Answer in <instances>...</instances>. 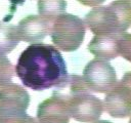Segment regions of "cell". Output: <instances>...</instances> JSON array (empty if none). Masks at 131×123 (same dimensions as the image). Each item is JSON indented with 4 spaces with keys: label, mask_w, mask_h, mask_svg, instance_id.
I'll return each mask as SVG.
<instances>
[{
    "label": "cell",
    "mask_w": 131,
    "mask_h": 123,
    "mask_svg": "<svg viewBox=\"0 0 131 123\" xmlns=\"http://www.w3.org/2000/svg\"><path fill=\"white\" fill-rule=\"evenodd\" d=\"M0 25H1V24H0Z\"/></svg>",
    "instance_id": "20"
},
{
    "label": "cell",
    "mask_w": 131,
    "mask_h": 123,
    "mask_svg": "<svg viewBox=\"0 0 131 123\" xmlns=\"http://www.w3.org/2000/svg\"><path fill=\"white\" fill-rule=\"evenodd\" d=\"M130 34L123 32L119 34L95 35L88 43V51L96 58L110 60L118 56H123L130 60Z\"/></svg>",
    "instance_id": "4"
},
{
    "label": "cell",
    "mask_w": 131,
    "mask_h": 123,
    "mask_svg": "<svg viewBox=\"0 0 131 123\" xmlns=\"http://www.w3.org/2000/svg\"><path fill=\"white\" fill-rule=\"evenodd\" d=\"M70 117L79 122L93 123L103 112L102 100L91 94L90 91L76 95L67 102Z\"/></svg>",
    "instance_id": "7"
},
{
    "label": "cell",
    "mask_w": 131,
    "mask_h": 123,
    "mask_svg": "<svg viewBox=\"0 0 131 123\" xmlns=\"http://www.w3.org/2000/svg\"><path fill=\"white\" fill-rule=\"evenodd\" d=\"M13 77V67L11 61L6 57L0 55V88L11 82Z\"/></svg>",
    "instance_id": "14"
},
{
    "label": "cell",
    "mask_w": 131,
    "mask_h": 123,
    "mask_svg": "<svg viewBox=\"0 0 131 123\" xmlns=\"http://www.w3.org/2000/svg\"><path fill=\"white\" fill-rule=\"evenodd\" d=\"M14 71L23 84L35 91L56 86L68 75L67 64L59 50L45 43L28 46L20 53Z\"/></svg>",
    "instance_id": "1"
},
{
    "label": "cell",
    "mask_w": 131,
    "mask_h": 123,
    "mask_svg": "<svg viewBox=\"0 0 131 123\" xmlns=\"http://www.w3.org/2000/svg\"><path fill=\"white\" fill-rule=\"evenodd\" d=\"M30 94L20 85L8 83L0 88V118L27 113Z\"/></svg>",
    "instance_id": "8"
},
{
    "label": "cell",
    "mask_w": 131,
    "mask_h": 123,
    "mask_svg": "<svg viewBox=\"0 0 131 123\" xmlns=\"http://www.w3.org/2000/svg\"><path fill=\"white\" fill-rule=\"evenodd\" d=\"M70 114L64 101L51 96L38 106L37 123H69Z\"/></svg>",
    "instance_id": "10"
},
{
    "label": "cell",
    "mask_w": 131,
    "mask_h": 123,
    "mask_svg": "<svg viewBox=\"0 0 131 123\" xmlns=\"http://www.w3.org/2000/svg\"><path fill=\"white\" fill-rule=\"evenodd\" d=\"M52 22L40 15H28L19 20L16 30L19 40L39 43L51 32Z\"/></svg>",
    "instance_id": "9"
},
{
    "label": "cell",
    "mask_w": 131,
    "mask_h": 123,
    "mask_svg": "<svg viewBox=\"0 0 131 123\" xmlns=\"http://www.w3.org/2000/svg\"><path fill=\"white\" fill-rule=\"evenodd\" d=\"M88 91L89 89L85 85L83 78L77 74H71V75H67L66 78L60 83L54 86L52 96L67 104L70 99H72L76 95Z\"/></svg>",
    "instance_id": "11"
},
{
    "label": "cell",
    "mask_w": 131,
    "mask_h": 123,
    "mask_svg": "<svg viewBox=\"0 0 131 123\" xmlns=\"http://www.w3.org/2000/svg\"><path fill=\"white\" fill-rule=\"evenodd\" d=\"M11 1V3H12V7H15V6H17L18 4H23V2L24 1H26V0H10Z\"/></svg>",
    "instance_id": "17"
},
{
    "label": "cell",
    "mask_w": 131,
    "mask_h": 123,
    "mask_svg": "<svg viewBox=\"0 0 131 123\" xmlns=\"http://www.w3.org/2000/svg\"><path fill=\"white\" fill-rule=\"evenodd\" d=\"M16 27L13 25H0V55L10 53L19 43Z\"/></svg>",
    "instance_id": "12"
},
{
    "label": "cell",
    "mask_w": 131,
    "mask_h": 123,
    "mask_svg": "<svg viewBox=\"0 0 131 123\" xmlns=\"http://www.w3.org/2000/svg\"><path fill=\"white\" fill-rule=\"evenodd\" d=\"M94 35L119 34L127 31L131 24V5L126 0H115L106 6L92 8L83 19Z\"/></svg>",
    "instance_id": "2"
},
{
    "label": "cell",
    "mask_w": 131,
    "mask_h": 123,
    "mask_svg": "<svg viewBox=\"0 0 131 123\" xmlns=\"http://www.w3.org/2000/svg\"><path fill=\"white\" fill-rule=\"evenodd\" d=\"M85 31L86 27L81 17L64 12L53 19L50 36L57 49L71 52L81 46Z\"/></svg>",
    "instance_id": "3"
},
{
    "label": "cell",
    "mask_w": 131,
    "mask_h": 123,
    "mask_svg": "<svg viewBox=\"0 0 131 123\" xmlns=\"http://www.w3.org/2000/svg\"><path fill=\"white\" fill-rule=\"evenodd\" d=\"M83 80L89 91L106 93L117 83L114 67L103 59H92L84 68Z\"/></svg>",
    "instance_id": "5"
},
{
    "label": "cell",
    "mask_w": 131,
    "mask_h": 123,
    "mask_svg": "<svg viewBox=\"0 0 131 123\" xmlns=\"http://www.w3.org/2000/svg\"><path fill=\"white\" fill-rule=\"evenodd\" d=\"M0 123H37L36 119L27 113L0 118Z\"/></svg>",
    "instance_id": "15"
},
{
    "label": "cell",
    "mask_w": 131,
    "mask_h": 123,
    "mask_svg": "<svg viewBox=\"0 0 131 123\" xmlns=\"http://www.w3.org/2000/svg\"><path fill=\"white\" fill-rule=\"evenodd\" d=\"M105 0H78L79 3L85 5V6H89V7H96L99 6L100 4H102Z\"/></svg>",
    "instance_id": "16"
},
{
    "label": "cell",
    "mask_w": 131,
    "mask_h": 123,
    "mask_svg": "<svg viewBox=\"0 0 131 123\" xmlns=\"http://www.w3.org/2000/svg\"><path fill=\"white\" fill-rule=\"evenodd\" d=\"M66 0H38V12L40 16L53 20L56 16L66 12Z\"/></svg>",
    "instance_id": "13"
},
{
    "label": "cell",
    "mask_w": 131,
    "mask_h": 123,
    "mask_svg": "<svg viewBox=\"0 0 131 123\" xmlns=\"http://www.w3.org/2000/svg\"><path fill=\"white\" fill-rule=\"evenodd\" d=\"M93 123H112V122L111 121H107V120H97V121H95Z\"/></svg>",
    "instance_id": "18"
},
{
    "label": "cell",
    "mask_w": 131,
    "mask_h": 123,
    "mask_svg": "<svg viewBox=\"0 0 131 123\" xmlns=\"http://www.w3.org/2000/svg\"><path fill=\"white\" fill-rule=\"evenodd\" d=\"M126 1H129V2H130V0H126Z\"/></svg>",
    "instance_id": "19"
},
{
    "label": "cell",
    "mask_w": 131,
    "mask_h": 123,
    "mask_svg": "<svg viewBox=\"0 0 131 123\" xmlns=\"http://www.w3.org/2000/svg\"><path fill=\"white\" fill-rule=\"evenodd\" d=\"M105 110L114 118H126L131 113V78L127 72L115 86L106 92L102 101Z\"/></svg>",
    "instance_id": "6"
}]
</instances>
